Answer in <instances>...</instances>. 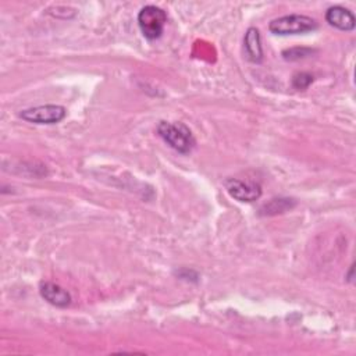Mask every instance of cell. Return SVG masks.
I'll return each mask as SVG.
<instances>
[{
	"instance_id": "5b68a950",
	"label": "cell",
	"mask_w": 356,
	"mask_h": 356,
	"mask_svg": "<svg viewBox=\"0 0 356 356\" xmlns=\"http://www.w3.org/2000/svg\"><path fill=\"white\" fill-rule=\"evenodd\" d=\"M224 188L238 202H255L262 196V187L253 181H242L238 178H228L224 181Z\"/></svg>"
},
{
	"instance_id": "9c48e42d",
	"label": "cell",
	"mask_w": 356,
	"mask_h": 356,
	"mask_svg": "<svg viewBox=\"0 0 356 356\" xmlns=\"http://www.w3.org/2000/svg\"><path fill=\"white\" fill-rule=\"evenodd\" d=\"M294 206H295V201L294 199H288V198L271 199L269 203H266L264 206L260 207V214L262 216H274V214H280V213L288 212Z\"/></svg>"
},
{
	"instance_id": "277c9868",
	"label": "cell",
	"mask_w": 356,
	"mask_h": 356,
	"mask_svg": "<svg viewBox=\"0 0 356 356\" xmlns=\"http://www.w3.org/2000/svg\"><path fill=\"white\" fill-rule=\"evenodd\" d=\"M67 112L60 105H42L37 108L26 109L20 113V117L34 124H58L66 117Z\"/></svg>"
},
{
	"instance_id": "30bf717a",
	"label": "cell",
	"mask_w": 356,
	"mask_h": 356,
	"mask_svg": "<svg viewBox=\"0 0 356 356\" xmlns=\"http://www.w3.org/2000/svg\"><path fill=\"white\" fill-rule=\"evenodd\" d=\"M313 81V77L307 73H298L292 78V85L295 90H306Z\"/></svg>"
},
{
	"instance_id": "6da1fadb",
	"label": "cell",
	"mask_w": 356,
	"mask_h": 356,
	"mask_svg": "<svg viewBox=\"0 0 356 356\" xmlns=\"http://www.w3.org/2000/svg\"><path fill=\"white\" fill-rule=\"evenodd\" d=\"M158 134L170 148L183 155L189 153L196 145L192 131L184 123L160 121L158 124Z\"/></svg>"
},
{
	"instance_id": "8fae6325",
	"label": "cell",
	"mask_w": 356,
	"mask_h": 356,
	"mask_svg": "<svg viewBox=\"0 0 356 356\" xmlns=\"http://www.w3.org/2000/svg\"><path fill=\"white\" fill-rule=\"evenodd\" d=\"M312 53V49H306V48H296V49H289L282 52V56L285 60H299L303 59L306 56H309Z\"/></svg>"
},
{
	"instance_id": "3957f363",
	"label": "cell",
	"mask_w": 356,
	"mask_h": 356,
	"mask_svg": "<svg viewBox=\"0 0 356 356\" xmlns=\"http://www.w3.org/2000/svg\"><path fill=\"white\" fill-rule=\"evenodd\" d=\"M167 23V15L163 9L158 6H145L138 13V26L142 35L149 40L155 41L159 40L164 33V26Z\"/></svg>"
},
{
	"instance_id": "8992f818",
	"label": "cell",
	"mask_w": 356,
	"mask_h": 356,
	"mask_svg": "<svg viewBox=\"0 0 356 356\" xmlns=\"http://www.w3.org/2000/svg\"><path fill=\"white\" fill-rule=\"evenodd\" d=\"M325 22L339 31H353L356 27V19L353 13L342 6H332L325 12Z\"/></svg>"
},
{
	"instance_id": "7a4b0ae2",
	"label": "cell",
	"mask_w": 356,
	"mask_h": 356,
	"mask_svg": "<svg viewBox=\"0 0 356 356\" xmlns=\"http://www.w3.org/2000/svg\"><path fill=\"white\" fill-rule=\"evenodd\" d=\"M317 28V22L303 15H289L273 20L269 24V30L274 35H300Z\"/></svg>"
},
{
	"instance_id": "ba28073f",
	"label": "cell",
	"mask_w": 356,
	"mask_h": 356,
	"mask_svg": "<svg viewBox=\"0 0 356 356\" xmlns=\"http://www.w3.org/2000/svg\"><path fill=\"white\" fill-rule=\"evenodd\" d=\"M244 49L246 53V58L252 63H262L263 62V48L260 41V33L257 28L251 27L244 38Z\"/></svg>"
},
{
	"instance_id": "52a82bcc",
	"label": "cell",
	"mask_w": 356,
	"mask_h": 356,
	"mask_svg": "<svg viewBox=\"0 0 356 356\" xmlns=\"http://www.w3.org/2000/svg\"><path fill=\"white\" fill-rule=\"evenodd\" d=\"M40 292H41V296L53 306L67 307L71 303L70 292L55 282H42Z\"/></svg>"
}]
</instances>
